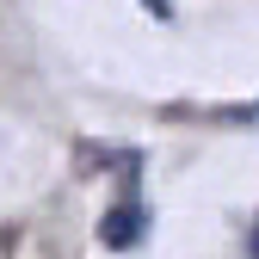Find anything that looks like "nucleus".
I'll list each match as a JSON object with an SVG mask.
<instances>
[{
    "label": "nucleus",
    "mask_w": 259,
    "mask_h": 259,
    "mask_svg": "<svg viewBox=\"0 0 259 259\" xmlns=\"http://www.w3.org/2000/svg\"><path fill=\"white\" fill-rule=\"evenodd\" d=\"M253 259H259V229H253Z\"/></svg>",
    "instance_id": "7ed1b4c3"
},
{
    "label": "nucleus",
    "mask_w": 259,
    "mask_h": 259,
    "mask_svg": "<svg viewBox=\"0 0 259 259\" xmlns=\"http://www.w3.org/2000/svg\"><path fill=\"white\" fill-rule=\"evenodd\" d=\"M142 7H148L154 19H173V0H142Z\"/></svg>",
    "instance_id": "f03ea898"
},
{
    "label": "nucleus",
    "mask_w": 259,
    "mask_h": 259,
    "mask_svg": "<svg viewBox=\"0 0 259 259\" xmlns=\"http://www.w3.org/2000/svg\"><path fill=\"white\" fill-rule=\"evenodd\" d=\"M142 229H148V210H142V204H117V210L105 216V247H136Z\"/></svg>",
    "instance_id": "f257e3e1"
}]
</instances>
